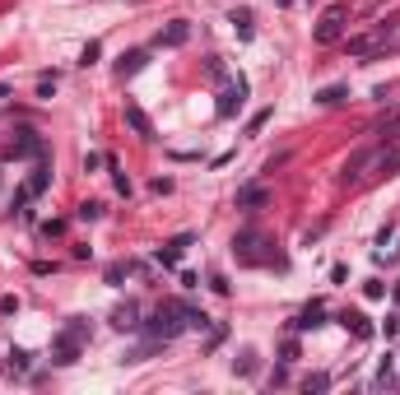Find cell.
<instances>
[{
	"instance_id": "1",
	"label": "cell",
	"mask_w": 400,
	"mask_h": 395,
	"mask_svg": "<svg viewBox=\"0 0 400 395\" xmlns=\"http://www.w3.org/2000/svg\"><path fill=\"white\" fill-rule=\"evenodd\" d=\"M144 339H158V344H172L177 335L186 330V303H163L149 321H140Z\"/></svg>"
},
{
	"instance_id": "2",
	"label": "cell",
	"mask_w": 400,
	"mask_h": 395,
	"mask_svg": "<svg viewBox=\"0 0 400 395\" xmlns=\"http://www.w3.org/2000/svg\"><path fill=\"white\" fill-rule=\"evenodd\" d=\"M84 339H89V321L84 317H75L70 326H65L61 335H56V344H51V363H61V367H70L79 358V349H84Z\"/></svg>"
},
{
	"instance_id": "3",
	"label": "cell",
	"mask_w": 400,
	"mask_h": 395,
	"mask_svg": "<svg viewBox=\"0 0 400 395\" xmlns=\"http://www.w3.org/2000/svg\"><path fill=\"white\" fill-rule=\"evenodd\" d=\"M391 33H396V19H382V24H377V28L372 33H358V37H349V51H354V56H372V51H377V47L386 42V37H391Z\"/></svg>"
},
{
	"instance_id": "4",
	"label": "cell",
	"mask_w": 400,
	"mask_h": 395,
	"mask_svg": "<svg viewBox=\"0 0 400 395\" xmlns=\"http://www.w3.org/2000/svg\"><path fill=\"white\" fill-rule=\"evenodd\" d=\"M242 103H247V79H238V84H228V89L219 93V121H228V117H238L242 112Z\"/></svg>"
},
{
	"instance_id": "5",
	"label": "cell",
	"mask_w": 400,
	"mask_h": 395,
	"mask_svg": "<svg viewBox=\"0 0 400 395\" xmlns=\"http://www.w3.org/2000/svg\"><path fill=\"white\" fill-rule=\"evenodd\" d=\"M340 33H344V5H331L317 24V42H340Z\"/></svg>"
},
{
	"instance_id": "6",
	"label": "cell",
	"mask_w": 400,
	"mask_h": 395,
	"mask_svg": "<svg viewBox=\"0 0 400 395\" xmlns=\"http://www.w3.org/2000/svg\"><path fill=\"white\" fill-rule=\"evenodd\" d=\"M256 246H265V237H261L256 228H242L238 237H233V251H238L247 265H256V260H261V256H256Z\"/></svg>"
},
{
	"instance_id": "7",
	"label": "cell",
	"mask_w": 400,
	"mask_h": 395,
	"mask_svg": "<svg viewBox=\"0 0 400 395\" xmlns=\"http://www.w3.org/2000/svg\"><path fill=\"white\" fill-rule=\"evenodd\" d=\"M126 126H131L144 144H154V140H158L154 135V121H149V117H144V107H135V103H126Z\"/></svg>"
},
{
	"instance_id": "8",
	"label": "cell",
	"mask_w": 400,
	"mask_h": 395,
	"mask_svg": "<svg viewBox=\"0 0 400 395\" xmlns=\"http://www.w3.org/2000/svg\"><path fill=\"white\" fill-rule=\"evenodd\" d=\"M191 242H196V237H191V233H182V237H172L168 246H158V251H154V260H158V265H163V270H172V265L182 260V251H186V246H191Z\"/></svg>"
},
{
	"instance_id": "9",
	"label": "cell",
	"mask_w": 400,
	"mask_h": 395,
	"mask_svg": "<svg viewBox=\"0 0 400 395\" xmlns=\"http://www.w3.org/2000/svg\"><path fill=\"white\" fill-rule=\"evenodd\" d=\"M28 153H47V144L33 135V131H19V140L5 149V158H28Z\"/></svg>"
},
{
	"instance_id": "10",
	"label": "cell",
	"mask_w": 400,
	"mask_h": 395,
	"mask_svg": "<svg viewBox=\"0 0 400 395\" xmlns=\"http://www.w3.org/2000/svg\"><path fill=\"white\" fill-rule=\"evenodd\" d=\"M340 326H344V330H354L358 339H372V335H377V330H372V321L363 317V312H354V307H344V312H340Z\"/></svg>"
},
{
	"instance_id": "11",
	"label": "cell",
	"mask_w": 400,
	"mask_h": 395,
	"mask_svg": "<svg viewBox=\"0 0 400 395\" xmlns=\"http://www.w3.org/2000/svg\"><path fill=\"white\" fill-rule=\"evenodd\" d=\"M144 65H149V51H144V47H135V51H126L122 61H117V75H122V79H131V75H140Z\"/></svg>"
},
{
	"instance_id": "12",
	"label": "cell",
	"mask_w": 400,
	"mask_h": 395,
	"mask_svg": "<svg viewBox=\"0 0 400 395\" xmlns=\"http://www.w3.org/2000/svg\"><path fill=\"white\" fill-rule=\"evenodd\" d=\"M47 186H51V163H47V153H38V167L28 177V196H42Z\"/></svg>"
},
{
	"instance_id": "13",
	"label": "cell",
	"mask_w": 400,
	"mask_h": 395,
	"mask_svg": "<svg viewBox=\"0 0 400 395\" xmlns=\"http://www.w3.org/2000/svg\"><path fill=\"white\" fill-rule=\"evenodd\" d=\"M186 37H191V24H186V19H172L168 28L158 33V47H182Z\"/></svg>"
},
{
	"instance_id": "14",
	"label": "cell",
	"mask_w": 400,
	"mask_h": 395,
	"mask_svg": "<svg viewBox=\"0 0 400 395\" xmlns=\"http://www.w3.org/2000/svg\"><path fill=\"white\" fill-rule=\"evenodd\" d=\"M265 200H270L265 186H238V210H261Z\"/></svg>"
},
{
	"instance_id": "15",
	"label": "cell",
	"mask_w": 400,
	"mask_h": 395,
	"mask_svg": "<svg viewBox=\"0 0 400 395\" xmlns=\"http://www.w3.org/2000/svg\"><path fill=\"white\" fill-rule=\"evenodd\" d=\"M372 158H377V153H372V149H358L354 158L344 163V172H340V182H358V177H363V167H368Z\"/></svg>"
},
{
	"instance_id": "16",
	"label": "cell",
	"mask_w": 400,
	"mask_h": 395,
	"mask_svg": "<svg viewBox=\"0 0 400 395\" xmlns=\"http://www.w3.org/2000/svg\"><path fill=\"white\" fill-rule=\"evenodd\" d=\"M317 326H326V307L322 303H312L298 312V321H293V330H317Z\"/></svg>"
},
{
	"instance_id": "17",
	"label": "cell",
	"mask_w": 400,
	"mask_h": 395,
	"mask_svg": "<svg viewBox=\"0 0 400 395\" xmlns=\"http://www.w3.org/2000/svg\"><path fill=\"white\" fill-rule=\"evenodd\" d=\"M112 326H117V330H140V307L135 303H122L117 312H112Z\"/></svg>"
},
{
	"instance_id": "18",
	"label": "cell",
	"mask_w": 400,
	"mask_h": 395,
	"mask_svg": "<svg viewBox=\"0 0 400 395\" xmlns=\"http://www.w3.org/2000/svg\"><path fill=\"white\" fill-rule=\"evenodd\" d=\"M228 24H233V33H238L242 42H251V37H256V28H251V10H233Z\"/></svg>"
},
{
	"instance_id": "19",
	"label": "cell",
	"mask_w": 400,
	"mask_h": 395,
	"mask_svg": "<svg viewBox=\"0 0 400 395\" xmlns=\"http://www.w3.org/2000/svg\"><path fill=\"white\" fill-rule=\"evenodd\" d=\"M344 98H349V89H344V84H331V89L317 93V103H322V107H340Z\"/></svg>"
},
{
	"instance_id": "20",
	"label": "cell",
	"mask_w": 400,
	"mask_h": 395,
	"mask_svg": "<svg viewBox=\"0 0 400 395\" xmlns=\"http://www.w3.org/2000/svg\"><path fill=\"white\" fill-rule=\"evenodd\" d=\"M377 135H382V140H400V107L391 112V117H382V121H377Z\"/></svg>"
},
{
	"instance_id": "21",
	"label": "cell",
	"mask_w": 400,
	"mask_h": 395,
	"mask_svg": "<svg viewBox=\"0 0 400 395\" xmlns=\"http://www.w3.org/2000/svg\"><path fill=\"white\" fill-rule=\"evenodd\" d=\"M108 172H112V186H117V196H131V177L122 172V163H117V158H108Z\"/></svg>"
},
{
	"instance_id": "22",
	"label": "cell",
	"mask_w": 400,
	"mask_h": 395,
	"mask_svg": "<svg viewBox=\"0 0 400 395\" xmlns=\"http://www.w3.org/2000/svg\"><path fill=\"white\" fill-rule=\"evenodd\" d=\"M377 167H382L386 177H391V172L400 167V140H396V149H391V153H382V158H377Z\"/></svg>"
},
{
	"instance_id": "23",
	"label": "cell",
	"mask_w": 400,
	"mask_h": 395,
	"mask_svg": "<svg viewBox=\"0 0 400 395\" xmlns=\"http://www.w3.org/2000/svg\"><path fill=\"white\" fill-rule=\"evenodd\" d=\"M233 372H238V377H251V372H256V353L247 349L242 358H238V363H233Z\"/></svg>"
},
{
	"instance_id": "24",
	"label": "cell",
	"mask_w": 400,
	"mask_h": 395,
	"mask_svg": "<svg viewBox=\"0 0 400 395\" xmlns=\"http://www.w3.org/2000/svg\"><path fill=\"white\" fill-rule=\"evenodd\" d=\"M98 56H103V42H89L84 51H79V65L89 70V65H98Z\"/></svg>"
},
{
	"instance_id": "25",
	"label": "cell",
	"mask_w": 400,
	"mask_h": 395,
	"mask_svg": "<svg viewBox=\"0 0 400 395\" xmlns=\"http://www.w3.org/2000/svg\"><path fill=\"white\" fill-rule=\"evenodd\" d=\"M303 391H331V377H326V372H312V377H303Z\"/></svg>"
},
{
	"instance_id": "26",
	"label": "cell",
	"mask_w": 400,
	"mask_h": 395,
	"mask_svg": "<svg viewBox=\"0 0 400 395\" xmlns=\"http://www.w3.org/2000/svg\"><path fill=\"white\" fill-rule=\"evenodd\" d=\"M79 219H103V200H84V205H79Z\"/></svg>"
},
{
	"instance_id": "27",
	"label": "cell",
	"mask_w": 400,
	"mask_h": 395,
	"mask_svg": "<svg viewBox=\"0 0 400 395\" xmlns=\"http://www.w3.org/2000/svg\"><path fill=\"white\" fill-rule=\"evenodd\" d=\"M126 274H131V265H126V260H112L108 265V284H122Z\"/></svg>"
},
{
	"instance_id": "28",
	"label": "cell",
	"mask_w": 400,
	"mask_h": 395,
	"mask_svg": "<svg viewBox=\"0 0 400 395\" xmlns=\"http://www.w3.org/2000/svg\"><path fill=\"white\" fill-rule=\"evenodd\" d=\"M28 349H10V367H19V372H28Z\"/></svg>"
},
{
	"instance_id": "29",
	"label": "cell",
	"mask_w": 400,
	"mask_h": 395,
	"mask_svg": "<svg viewBox=\"0 0 400 395\" xmlns=\"http://www.w3.org/2000/svg\"><path fill=\"white\" fill-rule=\"evenodd\" d=\"M270 117H275V107H261V112H256V117H251V126H247V131H251V135H256V131H261V126L270 121Z\"/></svg>"
},
{
	"instance_id": "30",
	"label": "cell",
	"mask_w": 400,
	"mask_h": 395,
	"mask_svg": "<svg viewBox=\"0 0 400 395\" xmlns=\"http://www.w3.org/2000/svg\"><path fill=\"white\" fill-rule=\"evenodd\" d=\"M56 93V75H42L38 79V98H51Z\"/></svg>"
},
{
	"instance_id": "31",
	"label": "cell",
	"mask_w": 400,
	"mask_h": 395,
	"mask_svg": "<svg viewBox=\"0 0 400 395\" xmlns=\"http://www.w3.org/2000/svg\"><path fill=\"white\" fill-rule=\"evenodd\" d=\"M363 293H368L372 303H382V298H386V284H377V279H372V284H363Z\"/></svg>"
},
{
	"instance_id": "32",
	"label": "cell",
	"mask_w": 400,
	"mask_h": 395,
	"mask_svg": "<svg viewBox=\"0 0 400 395\" xmlns=\"http://www.w3.org/2000/svg\"><path fill=\"white\" fill-rule=\"evenodd\" d=\"M279 358H284V363H293V358H298V339H284V349H279Z\"/></svg>"
},
{
	"instance_id": "33",
	"label": "cell",
	"mask_w": 400,
	"mask_h": 395,
	"mask_svg": "<svg viewBox=\"0 0 400 395\" xmlns=\"http://www.w3.org/2000/svg\"><path fill=\"white\" fill-rule=\"evenodd\" d=\"M210 284H215V293H233V284L224 279V274H210Z\"/></svg>"
},
{
	"instance_id": "34",
	"label": "cell",
	"mask_w": 400,
	"mask_h": 395,
	"mask_svg": "<svg viewBox=\"0 0 400 395\" xmlns=\"http://www.w3.org/2000/svg\"><path fill=\"white\" fill-rule=\"evenodd\" d=\"M5 98H10V84H0V103H5Z\"/></svg>"
}]
</instances>
